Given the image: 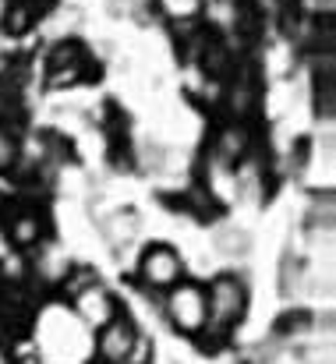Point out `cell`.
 Listing matches in <instances>:
<instances>
[{"label": "cell", "instance_id": "obj_3", "mask_svg": "<svg viewBox=\"0 0 336 364\" xmlns=\"http://www.w3.org/2000/svg\"><path fill=\"white\" fill-rule=\"evenodd\" d=\"M138 279L145 290L167 294L170 287L184 279V258L177 255L174 244H149L138 258Z\"/></svg>", "mask_w": 336, "mask_h": 364}, {"label": "cell", "instance_id": "obj_11", "mask_svg": "<svg viewBox=\"0 0 336 364\" xmlns=\"http://www.w3.org/2000/svg\"><path fill=\"white\" fill-rule=\"evenodd\" d=\"M18 159V141L11 138V131L0 124V170H11Z\"/></svg>", "mask_w": 336, "mask_h": 364}, {"label": "cell", "instance_id": "obj_2", "mask_svg": "<svg viewBox=\"0 0 336 364\" xmlns=\"http://www.w3.org/2000/svg\"><path fill=\"white\" fill-rule=\"evenodd\" d=\"M163 315L181 336H206L209 329V308H206V287L202 283H177L163 294Z\"/></svg>", "mask_w": 336, "mask_h": 364}, {"label": "cell", "instance_id": "obj_9", "mask_svg": "<svg viewBox=\"0 0 336 364\" xmlns=\"http://www.w3.org/2000/svg\"><path fill=\"white\" fill-rule=\"evenodd\" d=\"M170 21H191L202 14V0H156Z\"/></svg>", "mask_w": 336, "mask_h": 364}, {"label": "cell", "instance_id": "obj_7", "mask_svg": "<svg viewBox=\"0 0 336 364\" xmlns=\"http://www.w3.org/2000/svg\"><path fill=\"white\" fill-rule=\"evenodd\" d=\"M43 11H46V0H11L7 18H4V28H7V32H21V28H28Z\"/></svg>", "mask_w": 336, "mask_h": 364}, {"label": "cell", "instance_id": "obj_12", "mask_svg": "<svg viewBox=\"0 0 336 364\" xmlns=\"http://www.w3.org/2000/svg\"><path fill=\"white\" fill-rule=\"evenodd\" d=\"M0 209H4V202H0Z\"/></svg>", "mask_w": 336, "mask_h": 364}, {"label": "cell", "instance_id": "obj_6", "mask_svg": "<svg viewBox=\"0 0 336 364\" xmlns=\"http://www.w3.org/2000/svg\"><path fill=\"white\" fill-rule=\"evenodd\" d=\"M7 237H11V244H18V247L39 244V237H43V216L32 205H18L14 216L7 220Z\"/></svg>", "mask_w": 336, "mask_h": 364}, {"label": "cell", "instance_id": "obj_8", "mask_svg": "<svg viewBox=\"0 0 336 364\" xmlns=\"http://www.w3.org/2000/svg\"><path fill=\"white\" fill-rule=\"evenodd\" d=\"M248 141H251V134H248L244 124H226L216 138V149H220L224 159H241L248 152Z\"/></svg>", "mask_w": 336, "mask_h": 364}, {"label": "cell", "instance_id": "obj_4", "mask_svg": "<svg viewBox=\"0 0 336 364\" xmlns=\"http://www.w3.org/2000/svg\"><path fill=\"white\" fill-rule=\"evenodd\" d=\"M71 311L82 318V326H89V329H96V333H100L110 318L120 315L113 294L100 283V279H93V276L71 290Z\"/></svg>", "mask_w": 336, "mask_h": 364}, {"label": "cell", "instance_id": "obj_10", "mask_svg": "<svg viewBox=\"0 0 336 364\" xmlns=\"http://www.w3.org/2000/svg\"><path fill=\"white\" fill-rule=\"evenodd\" d=\"M110 223H113V230H110V241L113 244L135 241V234H138V216H131V213H117Z\"/></svg>", "mask_w": 336, "mask_h": 364}, {"label": "cell", "instance_id": "obj_5", "mask_svg": "<svg viewBox=\"0 0 336 364\" xmlns=\"http://www.w3.org/2000/svg\"><path fill=\"white\" fill-rule=\"evenodd\" d=\"M138 336H142L138 326H135L127 315H117V318H110V322L100 329L96 350H100V358L107 364H127L135 343H138Z\"/></svg>", "mask_w": 336, "mask_h": 364}, {"label": "cell", "instance_id": "obj_1", "mask_svg": "<svg viewBox=\"0 0 336 364\" xmlns=\"http://www.w3.org/2000/svg\"><path fill=\"white\" fill-rule=\"evenodd\" d=\"M206 308H209V329H216V333L226 336L248 315V283L241 276H233V272H220L206 287Z\"/></svg>", "mask_w": 336, "mask_h": 364}]
</instances>
